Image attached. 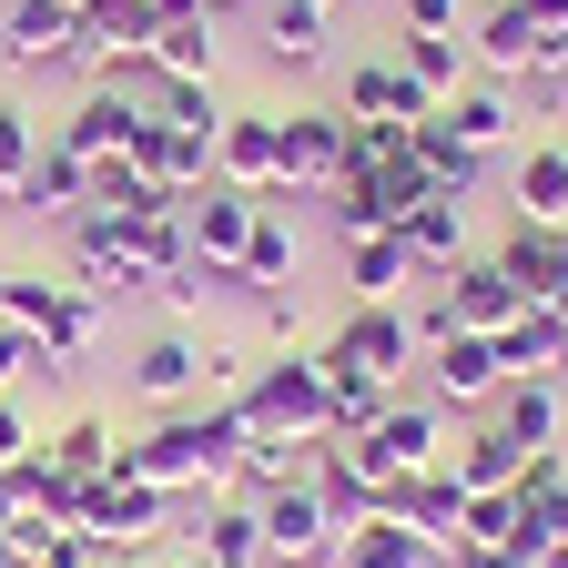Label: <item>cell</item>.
I'll return each mask as SVG.
<instances>
[{"label": "cell", "mask_w": 568, "mask_h": 568, "mask_svg": "<svg viewBox=\"0 0 568 568\" xmlns=\"http://www.w3.org/2000/svg\"><path fill=\"white\" fill-rule=\"evenodd\" d=\"M254 203H264V193H234V183L183 193V234H193V264H203V274H234V254H244V234H254Z\"/></svg>", "instance_id": "cell-11"}, {"label": "cell", "mask_w": 568, "mask_h": 568, "mask_svg": "<svg viewBox=\"0 0 568 568\" xmlns=\"http://www.w3.org/2000/svg\"><path fill=\"white\" fill-rule=\"evenodd\" d=\"M254 518H264V558H274V568H335V538H345V528L325 518V497H315L305 477L264 487Z\"/></svg>", "instance_id": "cell-6"}, {"label": "cell", "mask_w": 568, "mask_h": 568, "mask_svg": "<svg viewBox=\"0 0 568 568\" xmlns=\"http://www.w3.org/2000/svg\"><path fill=\"white\" fill-rule=\"evenodd\" d=\"M406 31H467V0H396Z\"/></svg>", "instance_id": "cell-40"}, {"label": "cell", "mask_w": 568, "mask_h": 568, "mask_svg": "<svg viewBox=\"0 0 568 568\" xmlns=\"http://www.w3.org/2000/svg\"><path fill=\"white\" fill-rule=\"evenodd\" d=\"M558 345H568V295H558Z\"/></svg>", "instance_id": "cell-45"}, {"label": "cell", "mask_w": 568, "mask_h": 568, "mask_svg": "<svg viewBox=\"0 0 568 568\" xmlns=\"http://www.w3.org/2000/svg\"><path fill=\"white\" fill-rule=\"evenodd\" d=\"M508 376H568V345H558V305H518L508 325L487 335Z\"/></svg>", "instance_id": "cell-25"}, {"label": "cell", "mask_w": 568, "mask_h": 568, "mask_svg": "<svg viewBox=\"0 0 568 568\" xmlns=\"http://www.w3.org/2000/svg\"><path fill=\"white\" fill-rule=\"evenodd\" d=\"M528 11H538V21H548V31H568V0H528Z\"/></svg>", "instance_id": "cell-44"}, {"label": "cell", "mask_w": 568, "mask_h": 568, "mask_svg": "<svg viewBox=\"0 0 568 568\" xmlns=\"http://www.w3.org/2000/svg\"><path fill=\"white\" fill-rule=\"evenodd\" d=\"M153 61L183 71V82H213V61H224V51H213V21H173V31L153 41Z\"/></svg>", "instance_id": "cell-37"}, {"label": "cell", "mask_w": 568, "mask_h": 568, "mask_svg": "<svg viewBox=\"0 0 568 568\" xmlns=\"http://www.w3.org/2000/svg\"><path fill=\"white\" fill-rule=\"evenodd\" d=\"M132 122H142V112H132L122 92H82V112H71L51 142H61V153H82V163L102 173V163H122V153H132Z\"/></svg>", "instance_id": "cell-20"}, {"label": "cell", "mask_w": 568, "mask_h": 568, "mask_svg": "<svg viewBox=\"0 0 568 568\" xmlns=\"http://www.w3.org/2000/svg\"><path fill=\"white\" fill-rule=\"evenodd\" d=\"M21 447H41V437H31V426H21V406H11V396H0V457H21Z\"/></svg>", "instance_id": "cell-41"}, {"label": "cell", "mask_w": 568, "mask_h": 568, "mask_svg": "<svg viewBox=\"0 0 568 568\" xmlns=\"http://www.w3.org/2000/svg\"><path fill=\"white\" fill-rule=\"evenodd\" d=\"M264 284H295V213H284V193L254 203V234L234 254V295H264Z\"/></svg>", "instance_id": "cell-18"}, {"label": "cell", "mask_w": 568, "mask_h": 568, "mask_svg": "<svg viewBox=\"0 0 568 568\" xmlns=\"http://www.w3.org/2000/svg\"><path fill=\"white\" fill-rule=\"evenodd\" d=\"M193 558H203V568H274V558H264V518H254V497H203Z\"/></svg>", "instance_id": "cell-19"}, {"label": "cell", "mask_w": 568, "mask_h": 568, "mask_svg": "<svg viewBox=\"0 0 568 568\" xmlns=\"http://www.w3.org/2000/svg\"><path fill=\"white\" fill-rule=\"evenodd\" d=\"M163 21L153 0H82V51H153Z\"/></svg>", "instance_id": "cell-33"}, {"label": "cell", "mask_w": 568, "mask_h": 568, "mask_svg": "<svg viewBox=\"0 0 568 568\" xmlns=\"http://www.w3.org/2000/svg\"><path fill=\"white\" fill-rule=\"evenodd\" d=\"M345 163H355L345 112H284V193H335Z\"/></svg>", "instance_id": "cell-9"}, {"label": "cell", "mask_w": 568, "mask_h": 568, "mask_svg": "<svg viewBox=\"0 0 568 568\" xmlns=\"http://www.w3.org/2000/svg\"><path fill=\"white\" fill-rule=\"evenodd\" d=\"M335 447L366 467V477H426V467L447 457V406L437 396H396L366 437H335Z\"/></svg>", "instance_id": "cell-3"}, {"label": "cell", "mask_w": 568, "mask_h": 568, "mask_svg": "<svg viewBox=\"0 0 568 568\" xmlns=\"http://www.w3.org/2000/svg\"><path fill=\"white\" fill-rule=\"evenodd\" d=\"M142 122H183V132H213L224 122V102H213V82H183V71H163L153 102H142Z\"/></svg>", "instance_id": "cell-35"}, {"label": "cell", "mask_w": 568, "mask_h": 568, "mask_svg": "<svg viewBox=\"0 0 568 568\" xmlns=\"http://www.w3.org/2000/svg\"><path fill=\"white\" fill-rule=\"evenodd\" d=\"M518 467H528V447L508 437V426H467V437H447V477L467 487V497H518Z\"/></svg>", "instance_id": "cell-16"}, {"label": "cell", "mask_w": 568, "mask_h": 568, "mask_svg": "<svg viewBox=\"0 0 568 568\" xmlns=\"http://www.w3.org/2000/svg\"><path fill=\"white\" fill-rule=\"evenodd\" d=\"M426 193H437V183H426V163L396 153V163H345V183H335L325 203H335V234L355 244V234H396L406 203H426Z\"/></svg>", "instance_id": "cell-4"}, {"label": "cell", "mask_w": 568, "mask_h": 568, "mask_svg": "<svg viewBox=\"0 0 568 568\" xmlns=\"http://www.w3.org/2000/svg\"><path fill=\"white\" fill-rule=\"evenodd\" d=\"M497 264H508V284H518L528 305H558L568 295V224H508Z\"/></svg>", "instance_id": "cell-17"}, {"label": "cell", "mask_w": 568, "mask_h": 568, "mask_svg": "<svg viewBox=\"0 0 568 568\" xmlns=\"http://www.w3.org/2000/svg\"><path fill=\"white\" fill-rule=\"evenodd\" d=\"M508 213H518V224H568V142H528V153H518Z\"/></svg>", "instance_id": "cell-22"}, {"label": "cell", "mask_w": 568, "mask_h": 568, "mask_svg": "<svg viewBox=\"0 0 568 568\" xmlns=\"http://www.w3.org/2000/svg\"><path fill=\"white\" fill-rule=\"evenodd\" d=\"M518 305H528V295L508 284V264H497V254H457V264H447V284H437L447 335H497Z\"/></svg>", "instance_id": "cell-8"}, {"label": "cell", "mask_w": 568, "mask_h": 568, "mask_svg": "<svg viewBox=\"0 0 568 568\" xmlns=\"http://www.w3.org/2000/svg\"><path fill=\"white\" fill-rule=\"evenodd\" d=\"M21 71H51V61H82V11L71 0H11V31H0Z\"/></svg>", "instance_id": "cell-15"}, {"label": "cell", "mask_w": 568, "mask_h": 568, "mask_svg": "<svg viewBox=\"0 0 568 568\" xmlns=\"http://www.w3.org/2000/svg\"><path fill=\"white\" fill-rule=\"evenodd\" d=\"M82 203H92V163L61 153V142H41V163H31V183H21V213H31V224H71Z\"/></svg>", "instance_id": "cell-24"}, {"label": "cell", "mask_w": 568, "mask_h": 568, "mask_svg": "<svg viewBox=\"0 0 568 568\" xmlns=\"http://www.w3.org/2000/svg\"><path fill=\"white\" fill-rule=\"evenodd\" d=\"M234 406H244L254 437H295V447H315V437H325V355H315V345H274V355H254V386H244Z\"/></svg>", "instance_id": "cell-2"}, {"label": "cell", "mask_w": 568, "mask_h": 568, "mask_svg": "<svg viewBox=\"0 0 568 568\" xmlns=\"http://www.w3.org/2000/svg\"><path fill=\"white\" fill-rule=\"evenodd\" d=\"M132 173H153L163 193H203L213 183V132H183V122H132Z\"/></svg>", "instance_id": "cell-12"}, {"label": "cell", "mask_w": 568, "mask_h": 568, "mask_svg": "<svg viewBox=\"0 0 568 568\" xmlns=\"http://www.w3.org/2000/svg\"><path fill=\"white\" fill-rule=\"evenodd\" d=\"M345 284H355V305H396L406 284H416L406 234H355V244H345Z\"/></svg>", "instance_id": "cell-28"}, {"label": "cell", "mask_w": 568, "mask_h": 568, "mask_svg": "<svg viewBox=\"0 0 568 568\" xmlns=\"http://www.w3.org/2000/svg\"><path fill=\"white\" fill-rule=\"evenodd\" d=\"M426 386H437V406H487L497 386H508V366H497L487 335H437L426 345Z\"/></svg>", "instance_id": "cell-14"}, {"label": "cell", "mask_w": 568, "mask_h": 568, "mask_svg": "<svg viewBox=\"0 0 568 568\" xmlns=\"http://www.w3.org/2000/svg\"><path fill=\"white\" fill-rule=\"evenodd\" d=\"M406 153L426 163V183H437V193H477V173H487V153H467V142L447 132V112H426V122L406 132Z\"/></svg>", "instance_id": "cell-31"}, {"label": "cell", "mask_w": 568, "mask_h": 568, "mask_svg": "<svg viewBox=\"0 0 568 568\" xmlns=\"http://www.w3.org/2000/svg\"><path fill=\"white\" fill-rule=\"evenodd\" d=\"M426 112H437V92L406 61H355L345 71V122H426Z\"/></svg>", "instance_id": "cell-13"}, {"label": "cell", "mask_w": 568, "mask_h": 568, "mask_svg": "<svg viewBox=\"0 0 568 568\" xmlns=\"http://www.w3.org/2000/svg\"><path fill=\"white\" fill-rule=\"evenodd\" d=\"M21 376H51V355H41V335H31V325L0 315V396H11Z\"/></svg>", "instance_id": "cell-38"}, {"label": "cell", "mask_w": 568, "mask_h": 568, "mask_svg": "<svg viewBox=\"0 0 568 568\" xmlns=\"http://www.w3.org/2000/svg\"><path fill=\"white\" fill-rule=\"evenodd\" d=\"M153 21L173 31V21H213V0H153Z\"/></svg>", "instance_id": "cell-42"}, {"label": "cell", "mask_w": 568, "mask_h": 568, "mask_svg": "<svg viewBox=\"0 0 568 568\" xmlns=\"http://www.w3.org/2000/svg\"><path fill=\"white\" fill-rule=\"evenodd\" d=\"M213 183L284 193V112H224L213 122Z\"/></svg>", "instance_id": "cell-7"}, {"label": "cell", "mask_w": 568, "mask_h": 568, "mask_svg": "<svg viewBox=\"0 0 568 568\" xmlns=\"http://www.w3.org/2000/svg\"><path fill=\"white\" fill-rule=\"evenodd\" d=\"M213 11H224V0H213Z\"/></svg>", "instance_id": "cell-47"}, {"label": "cell", "mask_w": 568, "mask_h": 568, "mask_svg": "<svg viewBox=\"0 0 568 568\" xmlns=\"http://www.w3.org/2000/svg\"><path fill=\"white\" fill-rule=\"evenodd\" d=\"M548 568H568V548H558V558H548Z\"/></svg>", "instance_id": "cell-46"}, {"label": "cell", "mask_w": 568, "mask_h": 568, "mask_svg": "<svg viewBox=\"0 0 568 568\" xmlns=\"http://www.w3.org/2000/svg\"><path fill=\"white\" fill-rule=\"evenodd\" d=\"M437 112H447V132L467 142V153H508V142H518V102L497 92V82H457Z\"/></svg>", "instance_id": "cell-26"}, {"label": "cell", "mask_w": 568, "mask_h": 568, "mask_svg": "<svg viewBox=\"0 0 568 568\" xmlns=\"http://www.w3.org/2000/svg\"><path fill=\"white\" fill-rule=\"evenodd\" d=\"M305 487L325 497V518H335V528H366V497H376V477L355 467L335 437H315V457H305Z\"/></svg>", "instance_id": "cell-30"}, {"label": "cell", "mask_w": 568, "mask_h": 568, "mask_svg": "<svg viewBox=\"0 0 568 568\" xmlns=\"http://www.w3.org/2000/svg\"><path fill=\"white\" fill-rule=\"evenodd\" d=\"M264 51L284 71H315L325 61V0H264Z\"/></svg>", "instance_id": "cell-32"}, {"label": "cell", "mask_w": 568, "mask_h": 568, "mask_svg": "<svg viewBox=\"0 0 568 568\" xmlns=\"http://www.w3.org/2000/svg\"><path fill=\"white\" fill-rule=\"evenodd\" d=\"M132 396L142 406H193L203 396V335L193 325H153L132 345Z\"/></svg>", "instance_id": "cell-10"}, {"label": "cell", "mask_w": 568, "mask_h": 568, "mask_svg": "<svg viewBox=\"0 0 568 568\" xmlns=\"http://www.w3.org/2000/svg\"><path fill=\"white\" fill-rule=\"evenodd\" d=\"M335 568H447V548H426V538L396 528V518H366V528L335 538Z\"/></svg>", "instance_id": "cell-29"}, {"label": "cell", "mask_w": 568, "mask_h": 568, "mask_svg": "<svg viewBox=\"0 0 568 568\" xmlns=\"http://www.w3.org/2000/svg\"><path fill=\"white\" fill-rule=\"evenodd\" d=\"M41 457H51V477H61V487H92V477H102V467L122 457V437H112V426H102V416L82 406V416H61L51 437H41Z\"/></svg>", "instance_id": "cell-27"}, {"label": "cell", "mask_w": 568, "mask_h": 568, "mask_svg": "<svg viewBox=\"0 0 568 568\" xmlns=\"http://www.w3.org/2000/svg\"><path fill=\"white\" fill-rule=\"evenodd\" d=\"M396 61H406L437 102H447V92L467 82V31H406V41H396Z\"/></svg>", "instance_id": "cell-34"}, {"label": "cell", "mask_w": 568, "mask_h": 568, "mask_svg": "<svg viewBox=\"0 0 568 568\" xmlns=\"http://www.w3.org/2000/svg\"><path fill=\"white\" fill-rule=\"evenodd\" d=\"M487 426H508L518 447H558V426H568V406H558V376H508L487 396Z\"/></svg>", "instance_id": "cell-21"}, {"label": "cell", "mask_w": 568, "mask_h": 568, "mask_svg": "<svg viewBox=\"0 0 568 568\" xmlns=\"http://www.w3.org/2000/svg\"><path fill=\"white\" fill-rule=\"evenodd\" d=\"M41 122L21 112V102H0V203H21V183H31V163H41Z\"/></svg>", "instance_id": "cell-36"}, {"label": "cell", "mask_w": 568, "mask_h": 568, "mask_svg": "<svg viewBox=\"0 0 568 568\" xmlns=\"http://www.w3.org/2000/svg\"><path fill=\"white\" fill-rule=\"evenodd\" d=\"M244 447H254L244 406L193 396V406H163V416L142 426L122 457H132V477H153L163 497H224V487H234V467H244Z\"/></svg>", "instance_id": "cell-1"}, {"label": "cell", "mask_w": 568, "mask_h": 568, "mask_svg": "<svg viewBox=\"0 0 568 568\" xmlns=\"http://www.w3.org/2000/svg\"><path fill=\"white\" fill-rule=\"evenodd\" d=\"M325 11H335V0H325Z\"/></svg>", "instance_id": "cell-48"}, {"label": "cell", "mask_w": 568, "mask_h": 568, "mask_svg": "<svg viewBox=\"0 0 568 568\" xmlns=\"http://www.w3.org/2000/svg\"><path fill=\"white\" fill-rule=\"evenodd\" d=\"M315 355H325V366H355V376H386V386H396L426 345H416V315H406V295H396V305H345V325H335Z\"/></svg>", "instance_id": "cell-5"}, {"label": "cell", "mask_w": 568, "mask_h": 568, "mask_svg": "<svg viewBox=\"0 0 568 568\" xmlns=\"http://www.w3.org/2000/svg\"><path fill=\"white\" fill-rule=\"evenodd\" d=\"M254 325H264L274 345H295V335H305V305H295V284H264V295H254Z\"/></svg>", "instance_id": "cell-39"}, {"label": "cell", "mask_w": 568, "mask_h": 568, "mask_svg": "<svg viewBox=\"0 0 568 568\" xmlns=\"http://www.w3.org/2000/svg\"><path fill=\"white\" fill-rule=\"evenodd\" d=\"M406 254H416V274H447L457 254H467V193H426V203H406Z\"/></svg>", "instance_id": "cell-23"}, {"label": "cell", "mask_w": 568, "mask_h": 568, "mask_svg": "<svg viewBox=\"0 0 568 568\" xmlns=\"http://www.w3.org/2000/svg\"><path fill=\"white\" fill-rule=\"evenodd\" d=\"M122 568H203V558H173V548H142V558H122Z\"/></svg>", "instance_id": "cell-43"}]
</instances>
